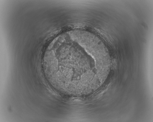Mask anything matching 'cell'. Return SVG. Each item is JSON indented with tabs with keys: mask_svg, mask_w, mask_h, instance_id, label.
Wrapping results in <instances>:
<instances>
[{
	"mask_svg": "<svg viewBox=\"0 0 153 122\" xmlns=\"http://www.w3.org/2000/svg\"><path fill=\"white\" fill-rule=\"evenodd\" d=\"M57 44V53L52 50L45 63L50 76L60 87L76 90L88 88L99 80L98 69L106 68L110 63L108 56L78 40L67 38Z\"/></svg>",
	"mask_w": 153,
	"mask_h": 122,
	"instance_id": "cell-1",
	"label": "cell"
}]
</instances>
